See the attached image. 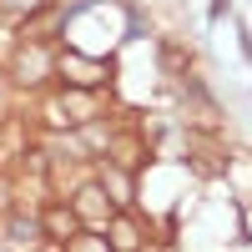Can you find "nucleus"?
I'll return each instance as SVG.
<instances>
[{
    "instance_id": "obj_1",
    "label": "nucleus",
    "mask_w": 252,
    "mask_h": 252,
    "mask_svg": "<svg viewBox=\"0 0 252 252\" xmlns=\"http://www.w3.org/2000/svg\"><path fill=\"white\" fill-rule=\"evenodd\" d=\"M56 66H61V76H66L71 86H81V91H96L101 81H106V71H111L101 56H81V51H66Z\"/></svg>"
},
{
    "instance_id": "obj_2",
    "label": "nucleus",
    "mask_w": 252,
    "mask_h": 252,
    "mask_svg": "<svg viewBox=\"0 0 252 252\" xmlns=\"http://www.w3.org/2000/svg\"><path fill=\"white\" fill-rule=\"evenodd\" d=\"M71 212L81 217V227H106V222H116V202H106L101 187H81L71 197Z\"/></svg>"
},
{
    "instance_id": "obj_3",
    "label": "nucleus",
    "mask_w": 252,
    "mask_h": 252,
    "mask_svg": "<svg viewBox=\"0 0 252 252\" xmlns=\"http://www.w3.org/2000/svg\"><path fill=\"white\" fill-rule=\"evenodd\" d=\"M35 222H40V237H51V242H61V247H66V242H71V237L81 232V217L71 212L66 202H56V207H46V212H40Z\"/></svg>"
},
{
    "instance_id": "obj_4",
    "label": "nucleus",
    "mask_w": 252,
    "mask_h": 252,
    "mask_svg": "<svg viewBox=\"0 0 252 252\" xmlns=\"http://www.w3.org/2000/svg\"><path fill=\"white\" fill-rule=\"evenodd\" d=\"M56 111H66L61 121H91V116H96V111H91V96L81 91V86H71L66 96H61V106H56Z\"/></svg>"
},
{
    "instance_id": "obj_5",
    "label": "nucleus",
    "mask_w": 252,
    "mask_h": 252,
    "mask_svg": "<svg viewBox=\"0 0 252 252\" xmlns=\"http://www.w3.org/2000/svg\"><path fill=\"white\" fill-rule=\"evenodd\" d=\"M66 252H111V242H106V237H91L86 227H81V232L66 242Z\"/></svg>"
},
{
    "instance_id": "obj_6",
    "label": "nucleus",
    "mask_w": 252,
    "mask_h": 252,
    "mask_svg": "<svg viewBox=\"0 0 252 252\" xmlns=\"http://www.w3.org/2000/svg\"><path fill=\"white\" fill-rule=\"evenodd\" d=\"M10 237H15V242H35V237H40V222H35V217H15V222H10Z\"/></svg>"
}]
</instances>
